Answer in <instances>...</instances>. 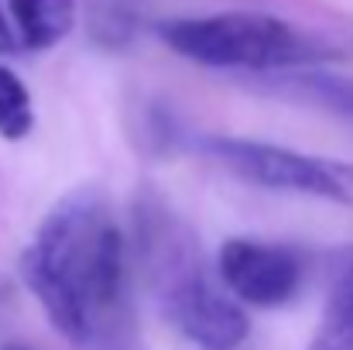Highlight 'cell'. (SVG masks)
I'll use <instances>...</instances> for the list:
<instances>
[{
  "mask_svg": "<svg viewBox=\"0 0 353 350\" xmlns=\"http://www.w3.org/2000/svg\"><path fill=\"white\" fill-rule=\"evenodd\" d=\"M17 48H21L17 31H14V24H10V14H7V10H3V3H0V59L14 55Z\"/></svg>",
  "mask_w": 353,
  "mask_h": 350,
  "instance_id": "30bf717a",
  "label": "cell"
},
{
  "mask_svg": "<svg viewBox=\"0 0 353 350\" xmlns=\"http://www.w3.org/2000/svg\"><path fill=\"white\" fill-rule=\"evenodd\" d=\"M0 350H31V347H24V344H3Z\"/></svg>",
  "mask_w": 353,
  "mask_h": 350,
  "instance_id": "8fae6325",
  "label": "cell"
},
{
  "mask_svg": "<svg viewBox=\"0 0 353 350\" xmlns=\"http://www.w3.org/2000/svg\"><path fill=\"white\" fill-rule=\"evenodd\" d=\"M305 350H353V261L336 275Z\"/></svg>",
  "mask_w": 353,
  "mask_h": 350,
  "instance_id": "52a82bcc",
  "label": "cell"
},
{
  "mask_svg": "<svg viewBox=\"0 0 353 350\" xmlns=\"http://www.w3.org/2000/svg\"><path fill=\"white\" fill-rule=\"evenodd\" d=\"M158 38L185 62L206 69H288L309 62L312 38L295 31L285 17L264 10H220L199 17H172L158 24Z\"/></svg>",
  "mask_w": 353,
  "mask_h": 350,
  "instance_id": "3957f363",
  "label": "cell"
},
{
  "mask_svg": "<svg viewBox=\"0 0 353 350\" xmlns=\"http://www.w3.org/2000/svg\"><path fill=\"white\" fill-rule=\"evenodd\" d=\"M17 41L31 52L55 48L76 28L79 0H7Z\"/></svg>",
  "mask_w": 353,
  "mask_h": 350,
  "instance_id": "8992f818",
  "label": "cell"
},
{
  "mask_svg": "<svg viewBox=\"0 0 353 350\" xmlns=\"http://www.w3.org/2000/svg\"><path fill=\"white\" fill-rule=\"evenodd\" d=\"M137 261L161 316L199 350H240L250 323L220 275L206 268L199 240L158 200L137 210Z\"/></svg>",
  "mask_w": 353,
  "mask_h": 350,
  "instance_id": "7a4b0ae2",
  "label": "cell"
},
{
  "mask_svg": "<svg viewBox=\"0 0 353 350\" xmlns=\"http://www.w3.org/2000/svg\"><path fill=\"white\" fill-rule=\"evenodd\" d=\"M34 130V107H31V93L24 86V79L0 62V137L17 144Z\"/></svg>",
  "mask_w": 353,
  "mask_h": 350,
  "instance_id": "ba28073f",
  "label": "cell"
},
{
  "mask_svg": "<svg viewBox=\"0 0 353 350\" xmlns=\"http://www.w3.org/2000/svg\"><path fill=\"white\" fill-rule=\"evenodd\" d=\"M285 86H288L292 93H299V97H309V100L323 104L326 110H336V114L353 117V79L305 72V76H288Z\"/></svg>",
  "mask_w": 353,
  "mask_h": 350,
  "instance_id": "9c48e42d",
  "label": "cell"
},
{
  "mask_svg": "<svg viewBox=\"0 0 353 350\" xmlns=\"http://www.w3.org/2000/svg\"><path fill=\"white\" fill-rule=\"evenodd\" d=\"M21 278L48 323L76 347L100 344L127 313L130 251L97 186L65 193L21 254Z\"/></svg>",
  "mask_w": 353,
  "mask_h": 350,
  "instance_id": "6da1fadb",
  "label": "cell"
},
{
  "mask_svg": "<svg viewBox=\"0 0 353 350\" xmlns=\"http://www.w3.org/2000/svg\"><path fill=\"white\" fill-rule=\"evenodd\" d=\"M203 151L250 186L288 193V196H309V200L353 210V162L309 155V151L250 141V137H220V134L206 137Z\"/></svg>",
  "mask_w": 353,
  "mask_h": 350,
  "instance_id": "277c9868",
  "label": "cell"
},
{
  "mask_svg": "<svg viewBox=\"0 0 353 350\" xmlns=\"http://www.w3.org/2000/svg\"><path fill=\"white\" fill-rule=\"evenodd\" d=\"M216 275L227 292L247 309H281L302 289V261L292 247L230 237L216 254Z\"/></svg>",
  "mask_w": 353,
  "mask_h": 350,
  "instance_id": "5b68a950",
  "label": "cell"
}]
</instances>
